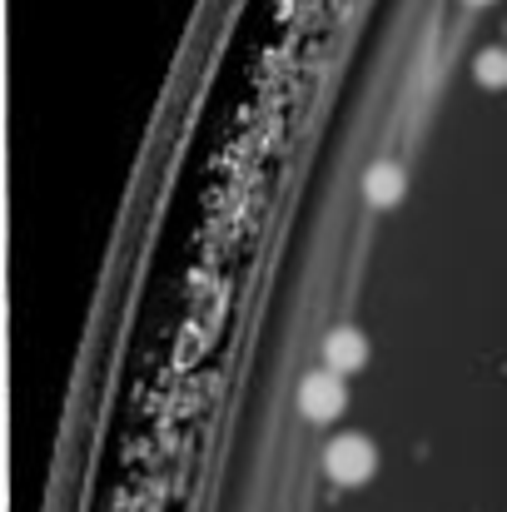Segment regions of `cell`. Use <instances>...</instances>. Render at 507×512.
<instances>
[{"instance_id":"cell-4","label":"cell","mask_w":507,"mask_h":512,"mask_svg":"<svg viewBox=\"0 0 507 512\" xmlns=\"http://www.w3.org/2000/svg\"><path fill=\"white\" fill-rule=\"evenodd\" d=\"M363 194H368V204H378V209L398 204V194H403V170L388 165V160H378L373 170L363 174Z\"/></svg>"},{"instance_id":"cell-1","label":"cell","mask_w":507,"mask_h":512,"mask_svg":"<svg viewBox=\"0 0 507 512\" xmlns=\"http://www.w3.org/2000/svg\"><path fill=\"white\" fill-rule=\"evenodd\" d=\"M324 468H329V478L343 483V488H358V483H368L373 473H378V448L363 438V433H343L329 443V453H324Z\"/></svg>"},{"instance_id":"cell-2","label":"cell","mask_w":507,"mask_h":512,"mask_svg":"<svg viewBox=\"0 0 507 512\" xmlns=\"http://www.w3.org/2000/svg\"><path fill=\"white\" fill-rule=\"evenodd\" d=\"M343 403H348V393H343V378L338 373H309L304 378V388H299V408H304V418H314V423H334L338 413H343Z\"/></svg>"},{"instance_id":"cell-6","label":"cell","mask_w":507,"mask_h":512,"mask_svg":"<svg viewBox=\"0 0 507 512\" xmlns=\"http://www.w3.org/2000/svg\"><path fill=\"white\" fill-rule=\"evenodd\" d=\"M468 5H493V0H468Z\"/></svg>"},{"instance_id":"cell-3","label":"cell","mask_w":507,"mask_h":512,"mask_svg":"<svg viewBox=\"0 0 507 512\" xmlns=\"http://www.w3.org/2000/svg\"><path fill=\"white\" fill-rule=\"evenodd\" d=\"M324 363H329V373H358L363 363H368V339L358 334V329H334L329 339H324Z\"/></svg>"},{"instance_id":"cell-5","label":"cell","mask_w":507,"mask_h":512,"mask_svg":"<svg viewBox=\"0 0 507 512\" xmlns=\"http://www.w3.org/2000/svg\"><path fill=\"white\" fill-rule=\"evenodd\" d=\"M473 80L483 90H507V50H483L473 60Z\"/></svg>"}]
</instances>
